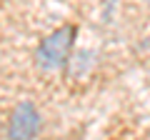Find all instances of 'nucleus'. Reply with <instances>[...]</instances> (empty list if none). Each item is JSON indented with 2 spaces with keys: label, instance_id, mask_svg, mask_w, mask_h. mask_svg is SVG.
Wrapping results in <instances>:
<instances>
[{
  "label": "nucleus",
  "instance_id": "nucleus-1",
  "mask_svg": "<svg viewBox=\"0 0 150 140\" xmlns=\"http://www.w3.org/2000/svg\"><path fill=\"white\" fill-rule=\"evenodd\" d=\"M75 35L78 28L75 25H60L55 28L50 35H45L40 40L35 50V65L43 73H58L73 58V48H75Z\"/></svg>",
  "mask_w": 150,
  "mask_h": 140
},
{
  "label": "nucleus",
  "instance_id": "nucleus-2",
  "mask_svg": "<svg viewBox=\"0 0 150 140\" xmlns=\"http://www.w3.org/2000/svg\"><path fill=\"white\" fill-rule=\"evenodd\" d=\"M40 128H43V118L35 103L20 100L8 120V140H35L40 135Z\"/></svg>",
  "mask_w": 150,
  "mask_h": 140
}]
</instances>
